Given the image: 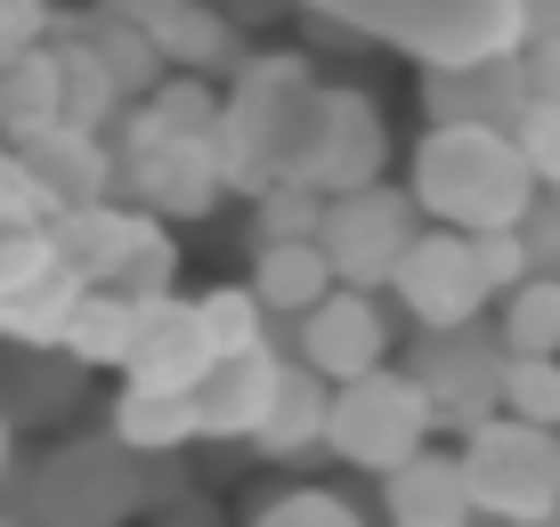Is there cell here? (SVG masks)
<instances>
[{
    "instance_id": "b9f144b4",
    "label": "cell",
    "mask_w": 560,
    "mask_h": 527,
    "mask_svg": "<svg viewBox=\"0 0 560 527\" xmlns=\"http://www.w3.org/2000/svg\"><path fill=\"white\" fill-rule=\"evenodd\" d=\"M552 195H560V187H552Z\"/></svg>"
},
{
    "instance_id": "1f68e13d",
    "label": "cell",
    "mask_w": 560,
    "mask_h": 527,
    "mask_svg": "<svg viewBox=\"0 0 560 527\" xmlns=\"http://www.w3.org/2000/svg\"><path fill=\"white\" fill-rule=\"evenodd\" d=\"M512 139H520V154H528L536 179L560 187V106H552V97H528V106H520Z\"/></svg>"
},
{
    "instance_id": "836d02e7",
    "label": "cell",
    "mask_w": 560,
    "mask_h": 527,
    "mask_svg": "<svg viewBox=\"0 0 560 527\" xmlns=\"http://www.w3.org/2000/svg\"><path fill=\"white\" fill-rule=\"evenodd\" d=\"M479 268H488V284H495V301H504L512 284H528L536 277V260H528V236H520V220L512 227H479Z\"/></svg>"
},
{
    "instance_id": "ac0fdd59",
    "label": "cell",
    "mask_w": 560,
    "mask_h": 527,
    "mask_svg": "<svg viewBox=\"0 0 560 527\" xmlns=\"http://www.w3.org/2000/svg\"><path fill=\"white\" fill-rule=\"evenodd\" d=\"M382 512L390 527H471V479H463V455H407L398 471H382Z\"/></svg>"
},
{
    "instance_id": "4fadbf2b",
    "label": "cell",
    "mask_w": 560,
    "mask_h": 527,
    "mask_svg": "<svg viewBox=\"0 0 560 527\" xmlns=\"http://www.w3.org/2000/svg\"><path fill=\"white\" fill-rule=\"evenodd\" d=\"M382 154H390V130H382V106L365 90H325V122L317 147H308L301 179L317 195H350L365 179H382Z\"/></svg>"
},
{
    "instance_id": "7c38bea8",
    "label": "cell",
    "mask_w": 560,
    "mask_h": 527,
    "mask_svg": "<svg viewBox=\"0 0 560 527\" xmlns=\"http://www.w3.org/2000/svg\"><path fill=\"white\" fill-rule=\"evenodd\" d=\"M277 374L284 358L268 341H244V349H220V358L196 374L187 406H196V438H253L268 398H277Z\"/></svg>"
},
{
    "instance_id": "60d3db41",
    "label": "cell",
    "mask_w": 560,
    "mask_h": 527,
    "mask_svg": "<svg viewBox=\"0 0 560 527\" xmlns=\"http://www.w3.org/2000/svg\"><path fill=\"white\" fill-rule=\"evenodd\" d=\"M0 527H9V519H0Z\"/></svg>"
},
{
    "instance_id": "d6a6232c",
    "label": "cell",
    "mask_w": 560,
    "mask_h": 527,
    "mask_svg": "<svg viewBox=\"0 0 560 527\" xmlns=\"http://www.w3.org/2000/svg\"><path fill=\"white\" fill-rule=\"evenodd\" d=\"M253 527H365L341 495H317V487H293V495H277Z\"/></svg>"
},
{
    "instance_id": "8992f818",
    "label": "cell",
    "mask_w": 560,
    "mask_h": 527,
    "mask_svg": "<svg viewBox=\"0 0 560 527\" xmlns=\"http://www.w3.org/2000/svg\"><path fill=\"white\" fill-rule=\"evenodd\" d=\"M422 236V203L407 187H382L365 179L350 195H325V220H317V244L325 260H334L341 284H390L398 251Z\"/></svg>"
},
{
    "instance_id": "e575fe53",
    "label": "cell",
    "mask_w": 560,
    "mask_h": 527,
    "mask_svg": "<svg viewBox=\"0 0 560 527\" xmlns=\"http://www.w3.org/2000/svg\"><path fill=\"white\" fill-rule=\"evenodd\" d=\"M49 0H0V66L9 57H25L33 42H49Z\"/></svg>"
},
{
    "instance_id": "d4e9b609",
    "label": "cell",
    "mask_w": 560,
    "mask_h": 527,
    "mask_svg": "<svg viewBox=\"0 0 560 527\" xmlns=\"http://www.w3.org/2000/svg\"><path fill=\"white\" fill-rule=\"evenodd\" d=\"M130 122L139 130H171V139H220V90L203 73L171 66L147 97H130Z\"/></svg>"
},
{
    "instance_id": "7402d4cb",
    "label": "cell",
    "mask_w": 560,
    "mask_h": 527,
    "mask_svg": "<svg viewBox=\"0 0 560 527\" xmlns=\"http://www.w3.org/2000/svg\"><path fill=\"white\" fill-rule=\"evenodd\" d=\"M334 284L341 277H334V260H325L317 236H268L260 268H253V292H260L268 317H301V308H317Z\"/></svg>"
},
{
    "instance_id": "30bf717a",
    "label": "cell",
    "mask_w": 560,
    "mask_h": 527,
    "mask_svg": "<svg viewBox=\"0 0 560 527\" xmlns=\"http://www.w3.org/2000/svg\"><path fill=\"white\" fill-rule=\"evenodd\" d=\"M301 365H317L325 382H350V374H374L390 358V317H382L374 284H334L317 308H301V341H293Z\"/></svg>"
},
{
    "instance_id": "5b68a950",
    "label": "cell",
    "mask_w": 560,
    "mask_h": 527,
    "mask_svg": "<svg viewBox=\"0 0 560 527\" xmlns=\"http://www.w3.org/2000/svg\"><path fill=\"white\" fill-rule=\"evenodd\" d=\"M439 431L431 414V389L415 374H390V365H374V374H350L334 382V422H325V446H334L341 462H358V471H398L407 455H422Z\"/></svg>"
},
{
    "instance_id": "d6986e66",
    "label": "cell",
    "mask_w": 560,
    "mask_h": 527,
    "mask_svg": "<svg viewBox=\"0 0 560 527\" xmlns=\"http://www.w3.org/2000/svg\"><path fill=\"white\" fill-rule=\"evenodd\" d=\"M325 422H334V382H325L317 365L284 358L277 398H268L253 446H260V455H277V462H284V455H308V446H325Z\"/></svg>"
},
{
    "instance_id": "4316f807",
    "label": "cell",
    "mask_w": 560,
    "mask_h": 527,
    "mask_svg": "<svg viewBox=\"0 0 560 527\" xmlns=\"http://www.w3.org/2000/svg\"><path fill=\"white\" fill-rule=\"evenodd\" d=\"M154 42H163V57H171V66H187V73H211L228 49H236V33H228V16L196 9V0H171V9L154 16Z\"/></svg>"
},
{
    "instance_id": "83f0119b",
    "label": "cell",
    "mask_w": 560,
    "mask_h": 527,
    "mask_svg": "<svg viewBox=\"0 0 560 527\" xmlns=\"http://www.w3.org/2000/svg\"><path fill=\"white\" fill-rule=\"evenodd\" d=\"M196 317H203L211 349L268 341V308H260V292H253V284H211V292H196Z\"/></svg>"
},
{
    "instance_id": "484cf974",
    "label": "cell",
    "mask_w": 560,
    "mask_h": 527,
    "mask_svg": "<svg viewBox=\"0 0 560 527\" xmlns=\"http://www.w3.org/2000/svg\"><path fill=\"white\" fill-rule=\"evenodd\" d=\"M512 358H560V277H528L504 292V317H495Z\"/></svg>"
},
{
    "instance_id": "f1b7e54d",
    "label": "cell",
    "mask_w": 560,
    "mask_h": 527,
    "mask_svg": "<svg viewBox=\"0 0 560 527\" xmlns=\"http://www.w3.org/2000/svg\"><path fill=\"white\" fill-rule=\"evenodd\" d=\"M171 268H179V244H171V227H147V236L122 251V268L106 277V292H130V301H163V292H171Z\"/></svg>"
},
{
    "instance_id": "5bb4252c",
    "label": "cell",
    "mask_w": 560,
    "mask_h": 527,
    "mask_svg": "<svg viewBox=\"0 0 560 527\" xmlns=\"http://www.w3.org/2000/svg\"><path fill=\"white\" fill-rule=\"evenodd\" d=\"M422 106H431V122H495V130H512L520 106H528L520 49L463 57V66H422Z\"/></svg>"
},
{
    "instance_id": "3957f363",
    "label": "cell",
    "mask_w": 560,
    "mask_h": 527,
    "mask_svg": "<svg viewBox=\"0 0 560 527\" xmlns=\"http://www.w3.org/2000/svg\"><path fill=\"white\" fill-rule=\"evenodd\" d=\"M341 33H382L422 66H463L528 42L520 0H317Z\"/></svg>"
},
{
    "instance_id": "603a6c76",
    "label": "cell",
    "mask_w": 560,
    "mask_h": 527,
    "mask_svg": "<svg viewBox=\"0 0 560 527\" xmlns=\"http://www.w3.org/2000/svg\"><path fill=\"white\" fill-rule=\"evenodd\" d=\"M139 308L130 292H106V284H82V301H73L66 333H57V349H66L73 365H122L130 341H139Z\"/></svg>"
},
{
    "instance_id": "8fae6325",
    "label": "cell",
    "mask_w": 560,
    "mask_h": 527,
    "mask_svg": "<svg viewBox=\"0 0 560 527\" xmlns=\"http://www.w3.org/2000/svg\"><path fill=\"white\" fill-rule=\"evenodd\" d=\"M33 512L49 527H114L130 512V446H66L33 479Z\"/></svg>"
},
{
    "instance_id": "ffe728a7",
    "label": "cell",
    "mask_w": 560,
    "mask_h": 527,
    "mask_svg": "<svg viewBox=\"0 0 560 527\" xmlns=\"http://www.w3.org/2000/svg\"><path fill=\"white\" fill-rule=\"evenodd\" d=\"M66 130V73H57V42H33L25 57L0 66V139H42Z\"/></svg>"
},
{
    "instance_id": "d590c367",
    "label": "cell",
    "mask_w": 560,
    "mask_h": 527,
    "mask_svg": "<svg viewBox=\"0 0 560 527\" xmlns=\"http://www.w3.org/2000/svg\"><path fill=\"white\" fill-rule=\"evenodd\" d=\"M520 236H528V260H536V277H560V195H552V187L528 203Z\"/></svg>"
},
{
    "instance_id": "6da1fadb",
    "label": "cell",
    "mask_w": 560,
    "mask_h": 527,
    "mask_svg": "<svg viewBox=\"0 0 560 527\" xmlns=\"http://www.w3.org/2000/svg\"><path fill=\"white\" fill-rule=\"evenodd\" d=\"M407 195L422 203V220L439 227H512L528 220V203L545 195V179L528 171V154H520L512 130L495 122H431L415 147V179Z\"/></svg>"
},
{
    "instance_id": "4dcf8cb0",
    "label": "cell",
    "mask_w": 560,
    "mask_h": 527,
    "mask_svg": "<svg viewBox=\"0 0 560 527\" xmlns=\"http://www.w3.org/2000/svg\"><path fill=\"white\" fill-rule=\"evenodd\" d=\"M253 203H260L268 236H317V220H325V195L308 187V179H277V187H260Z\"/></svg>"
},
{
    "instance_id": "277c9868",
    "label": "cell",
    "mask_w": 560,
    "mask_h": 527,
    "mask_svg": "<svg viewBox=\"0 0 560 527\" xmlns=\"http://www.w3.org/2000/svg\"><path fill=\"white\" fill-rule=\"evenodd\" d=\"M463 479H471L479 519L520 527L560 512V422L528 414H488L463 431Z\"/></svg>"
},
{
    "instance_id": "7a4b0ae2",
    "label": "cell",
    "mask_w": 560,
    "mask_h": 527,
    "mask_svg": "<svg viewBox=\"0 0 560 527\" xmlns=\"http://www.w3.org/2000/svg\"><path fill=\"white\" fill-rule=\"evenodd\" d=\"M317 122H325V90L308 73V57H253L236 73V90L220 97V163H228V187L260 195L277 179H301L308 147H317Z\"/></svg>"
},
{
    "instance_id": "44dd1931",
    "label": "cell",
    "mask_w": 560,
    "mask_h": 527,
    "mask_svg": "<svg viewBox=\"0 0 560 527\" xmlns=\"http://www.w3.org/2000/svg\"><path fill=\"white\" fill-rule=\"evenodd\" d=\"M73 33L98 49V66L114 73V90H122V97H147V90L171 73V57H163V42H154V25H147L139 9H122V0H106V9L82 16Z\"/></svg>"
},
{
    "instance_id": "9a60e30c",
    "label": "cell",
    "mask_w": 560,
    "mask_h": 527,
    "mask_svg": "<svg viewBox=\"0 0 560 527\" xmlns=\"http://www.w3.org/2000/svg\"><path fill=\"white\" fill-rule=\"evenodd\" d=\"M16 154H25V179H33L49 220L98 203V195H114V179H122V163H114V147L98 130H42V139H25Z\"/></svg>"
},
{
    "instance_id": "ba28073f",
    "label": "cell",
    "mask_w": 560,
    "mask_h": 527,
    "mask_svg": "<svg viewBox=\"0 0 560 527\" xmlns=\"http://www.w3.org/2000/svg\"><path fill=\"white\" fill-rule=\"evenodd\" d=\"M390 292H398V308H407L415 325H471V317H488V301H495L471 227H439V220L398 251Z\"/></svg>"
},
{
    "instance_id": "8d00e7d4",
    "label": "cell",
    "mask_w": 560,
    "mask_h": 527,
    "mask_svg": "<svg viewBox=\"0 0 560 527\" xmlns=\"http://www.w3.org/2000/svg\"><path fill=\"white\" fill-rule=\"evenodd\" d=\"M0 220H49L42 195H33V179H25V154H16V139H0Z\"/></svg>"
},
{
    "instance_id": "74e56055",
    "label": "cell",
    "mask_w": 560,
    "mask_h": 527,
    "mask_svg": "<svg viewBox=\"0 0 560 527\" xmlns=\"http://www.w3.org/2000/svg\"><path fill=\"white\" fill-rule=\"evenodd\" d=\"M520 73H528V97H552L560 106V33H528L520 42Z\"/></svg>"
},
{
    "instance_id": "f35d334b",
    "label": "cell",
    "mask_w": 560,
    "mask_h": 527,
    "mask_svg": "<svg viewBox=\"0 0 560 527\" xmlns=\"http://www.w3.org/2000/svg\"><path fill=\"white\" fill-rule=\"evenodd\" d=\"M520 16H528V33H560V0H520Z\"/></svg>"
},
{
    "instance_id": "cb8c5ba5",
    "label": "cell",
    "mask_w": 560,
    "mask_h": 527,
    "mask_svg": "<svg viewBox=\"0 0 560 527\" xmlns=\"http://www.w3.org/2000/svg\"><path fill=\"white\" fill-rule=\"evenodd\" d=\"M114 438L130 446V455H171V446L196 438V406H187V389H154V382H122V398H114Z\"/></svg>"
},
{
    "instance_id": "ab89813d",
    "label": "cell",
    "mask_w": 560,
    "mask_h": 527,
    "mask_svg": "<svg viewBox=\"0 0 560 527\" xmlns=\"http://www.w3.org/2000/svg\"><path fill=\"white\" fill-rule=\"evenodd\" d=\"M9 422H16V414H9V406H0V471H9Z\"/></svg>"
},
{
    "instance_id": "9c48e42d",
    "label": "cell",
    "mask_w": 560,
    "mask_h": 527,
    "mask_svg": "<svg viewBox=\"0 0 560 527\" xmlns=\"http://www.w3.org/2000/svg\"><path fill=\"white\" fill-rule=\"evenodd\" d=\"M122 187L139 195L154 220H203L228 187V163H220V139H171V130H122Z\"/></svg>"
},
{
    "instance_id": "52a82bcc",
    "label": "cell",
    "mask_w": 560,
    "mask_h": 527,
    "mask_svg": "<svg viewBox=\"0 0 560 527\" xmlns=\"http://www.w3.org/2000/svg\"><path fill=\"white\" fill-rule=\"evenodd\" d=\"M407 374L431 389V414L455 422V431H471V422L504 414V333H488V325H422V349Z\"/></svg>"
},
{
    "instance_id": "f546056e",
    "label": "cell",
    "mask_w": 560,
    "mask_h": 527,
    "mask_svg": "<svg viewBox=\"0 0 560 527\" xmlns=\"http://www.w3.org/2000/svg\"><path fill=\"white\" fill-rule=\"evenodd\" d=\"M504 414L560 422V358H512L504 349Z\"/></svg>"
},
{
    "instance_id": "2e32d148",
    "label": "cell",
    "mask_w": 560,
    "mask_h": 527,
    "mask_svg": "<svg viewBox=\"0 0 560 527\" xmlns=\"http://www.w3.org/2000/svg\"><path fill=\"white\" fill-rule=\"evenodd\" d=\"M220 358L196 317V301H179V292H163V301L139 308V341H130L122 358V382H154V389H196V374Z\"/></svg>"
},
{
    "instance_id": "e0dca14e",
    "label": "cell",
    "mask_w": 560,
    "mask_h": 527,
    "mask_svg": "<svg viewBox=\"0 0 560 527\" xmlns=\"http://www.w3.org/2000/svg\"><path fill=\"white\" fill-rule=\"evenodd\" d=\"M147 227H154L147 203H114V195H98V203H82V211H57L49 244H57V268H73L82 284H106Z\"/></svg>"
}]
</instances>
